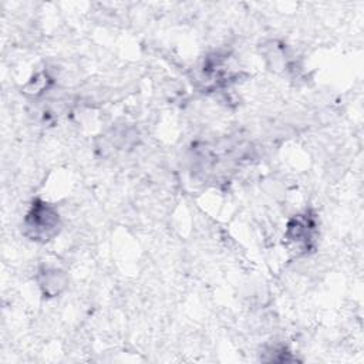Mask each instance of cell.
I'll use <instances>...</instances> for the list:
<instances>
[{
  "instance_id": "obj_1",
  "label": "cell",
  "mask_w": 364,
  "mask_h": 364,
  "mask_svg": "<svg viewBox=\"0 0 364 364\" xmlns=\"http://www.w3.org/2000/svg\"><path fill=\"white\" fill-rule=\"evenodd\" d=\"M61 222L57 209L44 202L34 200L24 218L23 222V235L34 242H48L51 240L60 230Z\"/></svg>"
},
{
  "instance_id": "obj_2",
  "label": "cell",
  "mask_w": 364,
  "mask_h": 364,
  "mask_svg": "<svg viewBox=\"0 0 364 364\" xmlns=\"http://www.w3.org/2000/svg\"><path fill=\"white\" fill-rule=\"evenodd\" d=\"M314 232H316V222L313 216H310L309 213H303V215L294 216L289 222L286 237L296 246L309 249L314 240Z\"/></svg>"
},
{
  "instance_id": "obj_3",
  "label": "cell",
  "mask_w": 364,
  "mask_h": 364,
  "mask_svg": "<svg viewBox=\"0 0 364 364\" xmlns=\"http://www.w3.org/2000/svg\"><path fill=\"white\" fill-rule=\"evenodd\" d=\"M38 284L46 296L53 297L63 291L67 284V277L61 270L46 267L38 274Z\"/></svg>"
}]
</instances>
